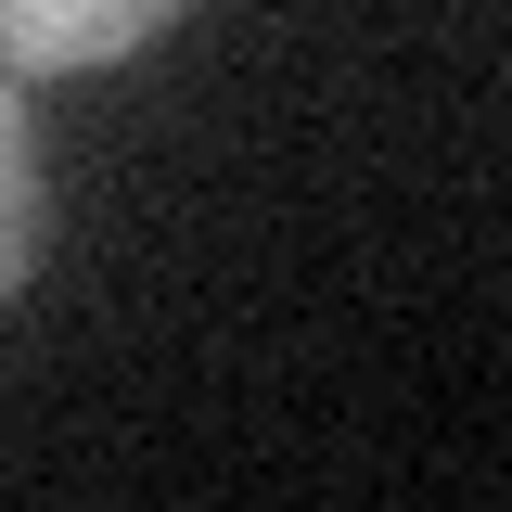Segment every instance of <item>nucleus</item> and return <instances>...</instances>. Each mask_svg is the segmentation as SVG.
Masks as SVG:
<instances>
[{
    "label": "nucleus",
    "instance_id": "2",
    "mask_svg": "<svg viewBox=\"0 0 512 512\" xmlns=\"http://www.w3.org/2000/svg\"><path fill=\"white\" fill-rule=\"evenodd\" d=\"M39 244H52V180H39V128H26L13 77H0V308L26 295Z\"/></svg>",
    "mask_w": 512,
    "mask_h": 512
},
{
    "label": "nucleus",
    "instance_id": "1",
    "mask_svg": "<svg viewBox=\"0 0 512 512\" xmlns=\"http://www.w3.org/2000/svg\"><path fill=\"white\" fill-rule=\"evenodd\" d=\"M192 0H0V64L13 77H90V64H128L180 26Z\"/></svg>",
    "mask_w": 512,
    "mask_h": 512
}]
</instances>
